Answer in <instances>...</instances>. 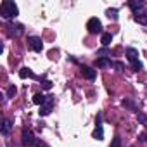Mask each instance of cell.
<instances>
[{
  "label": "cell",
  "instance_id": "obj_14",
  "mask_svg": "<svg viewBox=\"0 0 147 147\" xmlns=\"http://www.w3.org/2000/svg\"><path fill=\"white\" fill-rule=\"evenodd\" d=\"M100 42H102V45H104V47H107V45L113 42V35H111V33H104V35H102V38H100Z\"/></svg>",
  "mask_w": 147,
  "mask_h": 147
},
{
  "label": "cell",
  "instance_id": "obj_10",
  "mask_svg": "<svg viewBox=\"0 0 147 147\" xmlns=\"http://www.w3.org/2000/svg\"><path fill=\"white\" fill-rule=\"evenodd\" d=\"M128 7H130V9L133 11V14L137 16L138 12H142V11H144V7H145V5H144V2H137V0H131V2H128Z\"/></svg>",
  "mask_w": 147,
  "mask_h": 147
},
{
  "label": "cell",
  "instance_id": "obj_20",
  "mask_svg": "<svg viewBox=\"0 0 147 147\" xmlns=\"http://www.w3.org/2000/svg\"><path fill=\"white\" fill-rule=\"evenodd\" d=\"M42 87H43L45 90H50V88H52V82H49V80H43V82H42Z\"/></svg>",
  "mask_w": 147,
  "mask_h": 147
},
{
  "label": "cell",
  "instance_id": "obj_2",
  "mask_svg": "<svg viewBox=\"0 0 147 147\" xmlns=\"http://www.w3.org/2000/svg\"><path fill=\"white\" fill-rule=\"evenodd\" d=\"M126 57H128V61L131 62L133 71H142V69H144L142 62L138 61V52H137L135 49H126Z\"/></svg>",
  "mask_w": 147,
  "mask_h": 147
},
{
  "label": "cell",
  "instance_id": "obj_16",
  "mask_svg": "<svg viewBox=\"0 0 147 147\" xmlns=\"http://www.w3.org/2000/svg\"><path fill=\"white\" fill-rule=\"evenodd\" d=\"M107 18L113 21H118V11L116 9H107Z\"/></svg>",
  "mask_w": 147,
  "mask_h": 147
},
{
  "label": "cell",
  "instance_id": "obj_4",
  "mask_svg": "<svg viewBox=\"0 0 147 147\" xmlns=\"http://www.w3.org/2000/svg\"><path fill=\"white\" fill-rule=\"evenodd\" d=\"M21 137H23V140H21V142H23V145H24V147H33V145L36 144V138H35L33 131H31V130H28V128H24V130H23V135H21Z\"/></svg>",
  "mask_w": 147,
  "mask_h": 147
},
{
  "label": "cell",
  "instance_id": "obj_12",
  "mask_svg": "<svg viewBox=\"0 0 147 147\" xmlns=\"http://www.w3.org/2000/svg\"><path fill=\"white\" fill-rule=\"evenodd\" d=\"M19 78H33V80H38V76H35V73L30 67H23L19 71Z\"/></svg>",
  "mask_w": 147,
  "mask_h": 147
},
{
  "label": "cell",
  "instance_id": "obj_7",
  "mask_svg": "<svg viewBox=\"0 0 147 147\" xmlns=\"http://www.w3.org/2000/svg\"><path fill=\"white\" fill-rule=\"evenodd\" d=\"M28 45H30L35 52H42V49H43V42H42L40 36H30V38H28Z\"/></svg>",
  "mask_w": 147,
  "mask_h": 147
},
{
  "label": "cell",
  "instance_id": "obj_5",
  "mask_svg": "<svg viewBox=\"0 0 147 147\" xmlns=\"http://www.w3.org/2000/svg\"><path fill=\"white\" fill-rule=\"evenodd\" d=\"M52 106H54V97L52 95H47V99H45V102L40 106V116H47V114H50V111H52Z\"/></svg>",
  "mask_w": 147,
  "mask_h": 147
},
{
  "label": "cell",
  "instance_id": "obj_21",
  "mask_svg": "<svg viewBox=\"0 0 147 147\" xmlns=\"http://www.w3.org/2000/svg\"><path fill=\"white\" fill-rule=\"evenodd\" d=\"M138 140H140V142H145V144H147V131L140 133V135H138Z\"/></svg>",
  "mask_w": 147,
  "mask_h": 147
},
{
  "label": "cell",
  "instance_id": "obj_6",
  "mask_svg": "<svg viewBox=\"0 0 147 147\" xmlns=\"http://www.w3.org/2000/svg\"><path fill=\"white\" fill-rule=\"evenodd\" d=\"M94 138L95 140H102L104 138V128H102V116L99 114L95 119V130H94Z\"/></svg>",
  "mask_w": 147,
  "mask_h": 147
},
{
  "label": "cell",
  "instance_id": "obj_18",
  "mask_svg": "<svg viewBox=\"0 0 147 147\" xmlns=\"http://www.w3.org/2000/svg\"><path fill=\"white\" fill-rule=\"evenodd\" d=\"M109 147H123V145H121V138H119V137H114V140L111 142Z\"/></svg>",
  "mask_w": 147,
  "mask_h": 147
},
{
  "label": "cell",
  "instance_id": "obj_15",
  "mask_svg": "<svg viewBox=\"0 0 147 147\" xmlns=\"http://www.w3.org/2000/svg\"><path fill=\"white\" fill-rule=\"evenodd\" d=\"M11 128H12L11 121H9V119H4V125H2V135H9Z\"/></svg>",
  "mask_w": 147,
  "mask_h": 147
},
{
  "label": "cell",
  "instance_id": "obj_13",
  "mask_svg": "<svg viewBox=\"0 0 147 147\" xmlns=\"http://www.w3.org/2000/svg\"><path fill=\"white\" fill-rule=\"evenodd\" d=\"M45 99H47V95H43V94H35V95H33V102L38 104V106H42V104L45 102Z\"/></svg>",
  "mask_w": 147,
  "mask_h": 147
},
{
  "label": "cell",
  "instance_id": "obj_22",
  "mask_svg": "<svg viewBox=\"0 0 147 147\" xmlns=\"http://www.w3.org/2000/svg\"><path fill=\"white\" fill-rule=\"evenodd\" d=\"M123 106H128V107H131V109L135 111V104H133L131 100H123Z\"/></svg>",
  "mask_w": 147,
  "mask_h": 147
},
{
  "label": "cell",
  "instance_id": "obj_3",
  "mask_svg": "<svg viewBox=\"0 0 147 147\" xmlns=\"http://www.w3.org/2000/svg\"><path fill=\"white\" fill-rule=\"evenodd\" d=\"M87 30H88V33H92V35L102 33V23H100L97 18H90L88 23H87Z\"/></svg>",
  "mask_w": 147,
  "mask_h": 147
},
{
  "label": "cell",
  "instance_id": "obj_23",
  "mask_svg": "<svg viewBox=\"0 0 147 147\" xmlns=\"http://www.w3.org/2000/svg\"><path fill=\"white\" fill-rule=\"evenodd\" d=\"M33 147H50V145H47V144H45V142H42V140H36V144H35Z\"/></svg>",
  "mask_w": 147,
  "mask_h": 147
},
{
  "label": "cell",
  "instance_id": "obj_17",
  "mask_svg": "<svg viewBox=\"0 0 147 147\" xmlns=\"http://www.w3.org/2000/svg\"><path fill=\"white\" fill-rule=\"evenodd\" d=\"M16 94H18V88H16L14 85H11V87L7 88V97H14Z\"/></svg>",
  "mask_w": 147,
  "mask_h": 147
},
{
  "label": "cell",
  "instance_id": "obj_19",
  "mask_svg": "<svg viewBox=\"0 0 147 147\" xmlns=\"http://www.w3.org/2000/svg\"><path fill=\"white\" fill-rule=\"evenodd\" d=\"M138 121L144 125V126H147V116L145 114H142V113H138Z\"/></svg>",
  "mask_w": 147,
  "mask_h": 147
},
{
  "label": "cell",
  "instance_id": "obj_8",
  "mask_svg": "<svg viewBox=\"0 0 147 147\" xmlns=\"http://www.w3.org/2000/svg\"><path fill=\"white\" fill-rule=\"evenodd\" d=\"M23 31H24L23 24H9V26H7V35H9L11 38H12V36H19Z\"/></svg>",
  "mask_w": 147,
  "mask_h": 147
},
{
  "label": "cell",
  "instance_id": "obj_1",
  "mask_svg": "<svg viewBox=\"0 0 147 147\" xmlns=\"http://www.w3.org/2000/svg\"><path fill=\"white\" fill-rule=\"evenodd\" d=\"M18 5L11 0H4L2 5H0V14H2L4 19H11V18H16L18 16Z\"/></svg>",
  "mask_w": 147,
  "mask_h": 147
},
{
  "label": "cell",
  "instance_id": "obj_11",
  "mask_svg": "<svg viewBox=\"0 0 147 147\" xmlns=\"http://www.w3.org/2000/svg\"><path fill=\"white\" fill-rule=\"evenodd\" d=\"M95 66H99V67H111V66H114V62L111 59H107V57H99L95 61Z\"/></svg>",
  "mask_w": 147,
  "mask_h": 147
},
{
  "label": "cell",
  "instance_id": "obj_9",
  "mask_svg": "<svg viewBox=\"0 0 147 147\" xmlns=\"http://www.w3.org/2000/svg\"><path fill=\"white\" fill-rule=\"evenodd\" d=\"M80 71H82V75H83L87 80H95V76H97L95 69H92L90 66H82V67H80Z\"/></svg>",
  "mask_w": 147,
  "mask_h": 147
}]
</instances>
